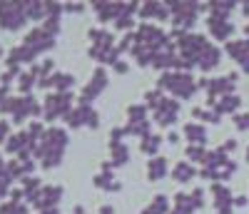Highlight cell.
Returning <instances> with one entry per match:
<instances>
[{"label":"cell","mask_w":249,"mask_h":214,"mask_svg":"<svg viewBox=\"0 0 249 214\" xmlns=\"http://www.w3.org/2000/svg\"><path fill=\"white\" fill-rule=\"evenodd\" d=\"M157 88L160 90H172L177 97L187 100V97H192L197 92V80H192V75H187V72H164L157 82Z\"/></svg>","instance_id":"obj_1"},{"label":"cell","mask_w":249,"mask_h":214,"mask_svg":"<svg viewBox=\"0 0 249 214\" xmlns=\"http://www.w3.org/2000/svg\"><path fill=\"white\" fill-rule=\"evenodd\" d=\"M28 20L25 3H0V28L18 30Z\"/></svg>","instance_id":"obj_2"},{"label":"cell","mask_w":249,"mask_h":214,"mask_svg":"<svg viewBox=\"0 0 249 214\" xmlns=\"http://www.w3.org/2000/svg\"><path fill=\"white\" fill-rule=\"evenodd\" d=\"M70 100L72 95L70 92H57V95H50L45 102H43V115L45 120H57V117H68L72 110H70Z\"/></svg>","instance_id":"obj_3"},{"label":"cell","mask_w":249,"mask_h":214,"mask_svg":"<svg viewBox=\"0 0 249 214\" xmlns=\"http://www.w3.org/2000/svg\"><path fill=\"white\" fill-rule=\"evenodd\" d=\"M23 45H28L35 55H40L43 50H50V48L55 45V37H53L45 28H35V30H30V33H28V37H25Z\"/></svg>","instance_id":"obj_4"},{"label":"cell","mask_w":249,"mask_h":214,"mask_svg":"<svg viewBox=\"0 0 249 214\" xmlns=\"http://www.w3.org/2000/svg\"><path fill=\"white\" fill-rule=\"evenodd\" d=\"M68 122H70V127H80V125H88V127H97V120H100V115L92 110L90 105H80L77 110H72L68 117H65Z\"/></svg>","instance_id":"obj_5"},{"label":"cell","mask_w":249,"mask_h":214,"mask_svg":"<svg viewBox=\"0 0 249 214\" xmlns=\"http://www.w3.org/2000/svg\"><path fill=\"white\" fill-rule=\"evenodd\" d=\"M105 85H107V75H105V70H102V68H97L95 75H92V82L80 92V105H90L92 97H97L102 90H105Z\"/></svg>","instance_id":"obj_6"},{"label":"cell","mask_w":249,"mask_h":214,"mask_svg":"<svg viewBox=\"0 0 249 214\" xmlns=\"http://www.w3.org/2000/svg\"><path fill=\"white\" fill-rule=\"evenodd\" d=\"M177 112H179V102H177V100H162V102L155 107V117H157V122H160L162 127L175 125Z\"/></svg>","instance_id":"obj_7"},{"label":"cell","mask_w":249,"mask_h":214,"mask_svg":"<svg viewBox=\"0 0 249 214\" xmlns=\"http://www.w3.org/2000/svg\"><path fill=\"white\" fill-rule=\"evenodd\" d=\"M207 25H210V30H212V35H214L217 40H227V37L234 33V25H232L227 18H222V15H210Z\"/></svg>","instance_id":"obj_8"},{"label":"cell","mask_w":249,"mask_h":214,"mask_svg":"<svg viewBox=\"0 0 249 214\" xmlns=\"http://www.w3.org/2000/svg\"><path fill=\"white\" fill-rule=\"evenodd\" d=\"M219 57H222L219 48H214V45H207V48H204V53L199 55V62H197V65H199L202 70H212V68H217Z\"/></svg>","instance_id":"obj_9"},{"label":"cell","mask_w":249,"mask_h":214,"mask_svg":"<svg viewBox=\"0 0 249 214\" xmlns=\"http://www.w3.org/2000/svg\"><path fill=\"white\" fill-rule=\"evenodd\" d=\"M164 175H167V160H164V157H155V160L147 162V177L152 182L162 179Z\"/></svg>","instance_id":"obj_10"},{"label":"cell","mask_w":249,"mask_h":214,"mask_svg":"<svg viewBox=\"0 0 249 214\" xmlns=\"http://www.w3.org/2000/svg\"><path fill=\"white\" fill-rule=\"evenodd\" d=\"M184 137L190 140L192 144H204V140H207V132H204V127H202V125H195V122H190V125H184Z\"/></svg>","instance_id":"obj_11"},{"label":"cell","mask_w":249,"mask_h":214,"mask_svg":"<svg viewBox=\"0 0 249 214\" xmlns=\"http://www.w3.org/2000/svg\"><path fill=\"white\" fill-rule=\"evenodd\" d=\"M50 80V88H53V85H55V88L60 90V92H68L70 88H72V85H75V77L72 75H68V72H55L53 77H48Z\"/></svg>","instance_id":"obj_12"},{"label":"cell","mask_w":249,"mask_h":214,"mask_svg":"<svg viewBox=\"0 0 249 214\" xmlns=\"http://www.w3.org/2000/svg\"><path fill=\"white\" fill-rule=\"evenodd\" d=\"M239 102H242V100H239L237 95H224V97H222L219 102H214L212 107H214V110L222 115V112H234L237 107H239Z\"/></svg>","instance_id":"obj_13"},{"label":"cell","mask_w":249,"mask_h":214,"mask_svg":"<svg viewBox=\"0 0 249 214\" xmlns=\"http://www.w3.org/2000/svg\"><path fill=\"white\" fill-rule=\"evenodd\" d=\"M110 149H112V164L130 162V149L124 147L122 142H110Z\"/></svg>","instance_id":"obj_14"},{"label":"cell","mask_w":249,"mask_h":214,"mask_svg":"<svg viewBox=\"0 0 249 214\" xmlns=\"http://www.w3.org/2000/svg\"><path fill=\"white\" fill-rule=\"evenodd\" d=\"M195 175H197V172H195V167H192L190 162H179V164L175 167V172H172V177H175L177 182H190Z\"/></svg>","instance_id":"obj_15"},{"label":"cell","mask_w":249,"mask_h":214,"mask_svg":"<svg viewBox=\"0 0 249 214\" xmlns=\"http://www.w3.org/2000/svg\"><path fill=\"white\" fill-rule=\"evenodd\" d=\"M167 212H170V202H167V197H162V195H157L147 209H142V214H167Z\"/></svg>","instance_id":"obj_16"},{"label":"cell","mask_w":249,"mask_h":214,"mask_svg":"<svg viewBox=\"0 0 249 214\" xmlns=\"http://www.w3.org/2000/svg\"><path fill=\"white\" fill-rule=\"evenodd\" d=\"M160 144H162V137H157V135H150V137H144L142 142H140V149L144 155H155L157 149H160Z\"/></svg>","instance_id":"obj_17"},{"label":"cell","mask_w":249,"mask_h":214,"mask_svg":"<svg viewBox=\"0 0 249 214\" xmlns=\"http://www.w3.org/2000/svg\"><path fill=\"white\" fill-rule=\"evenodd\" d=\"M33 85H37V77H35L33 72H20V75H18V88H20V92H28Z\"/></svg>","instance_id":"obj_18"},{"label":"cell","mask_w":249,"mask_h":214,"mask_svg":"<svg viewBox=\"0 0 249 214\" xmlns=\"http://www.w3.org/2000/svg\"><path fill=\"white\" fill-rule=\"evenodd\" d=\"M127 115H130V122H142L144 115H147V107H144V105H130Z\"/></svg>","instance_id":"obj_19"},{"label":"cell","mask_w":249,"mask_h":214,"mask_svg":"<svg viewBox=\"0 0 249 214\" xmlns=\"http://www.w3.org/2000/svg\"><path fill=\"white\" fill-rule=\"evenodd\" d=\"M187 157L195 160V162H204L207 160V152L202 149V144H190V147H187Z\"/></svg>","instance_id":"obj_20"},{"label":"cell","mask_w":249,"mask_h":214,"mask_svg":"<svg viewBox=\"0 0 249 214\" xmlns=\"http://www.w3.org/2000/svg\"><path fill=\"white\" fill-rule=\"evenodd\" d=\"M132 25H135V23H132L130 15H122L120 20H115V28H117V30H130Z\"/></svg>","instance_id":"obj_21"},{"label":"cell","mask_w":249,"mask_h":214,"mask_svg":"<svg viewBox=\"0 0 249 214\" xmlns=\"http://www.w3.org/2000/svg\"><path fill=\"white\" fill-rule=\"evenodd\" d=\"M237 130H249V115H234Z\"/></svg>","instance_id":"obj_22"},{"label":"cell","mask_w":249,"mask_h":214,"mask_svg":"<svg viewBox=\"0 0 249 214\" xmlns=\"http://www.w3.org/2000/svg\"><path fill=\"white\" fill-rule=\"evenodd\" d=\"M5 135H8V122H0V142L5 140Z\"/></svg>","instance_id":"obj_23"},{"label":"cell","mask_w":249,"mask_h":214,"mask_svg":"<svg viewBox=\"0 0 249 214\" xmlns=\"http://www.w3.org/2000/svg\"><path fill=\"white\" fill-rule=\"evenodd\" d=\"M5 95H8V88H5V85H0V105H3V102L8 100Z\"/></svg>","instance_id":"obj_24"},{"label":"cell","mask_w":249,"mask_h":214,"mask_svg":"<svg viewBox=\"0 0 249 214\" xmlns=\"http://www.w3.org/2000/svg\"><path fill=\"white\" fill-rule=\"evenodd\" d=\"M115 70H117V72H127V65H124V62H117Z\"/></svg>","instance_id":"obj_25"},{"label":"cell","mask_w":249,"mask_h":214,"mask_svg":"<svg viewBox=\"0 0 249 214\" xmlns=\"http://www.w3.org/2000/svg\"><path fill=\"white\" fill-rule=\"evenodd\" d=\"M234 204H237V207H244V204H247V197H237Z\"/></svg>","instance_id":"obj_26"},{"label":"cell","mask_w":249,"mask_h":214,"mask_svg":"<svg viewBox=\"0 0 249 214\" xmlns=\"http://www.w3.org/2000/svg\"><path fill=\"white\" fill-rule=\"evenodd\" d=\"M100 214H112V207H102V209H100Z\"/></svg>","instance_id":"obj_27"},{"label":"cell","mask_w":249,"mask_h":214,"mask_svg":"<svg viewBox=\"0 0 249 214\" xmlns=\"http://www.w3.org/2000/svg\"><path fill=\"white\" fill-rule=\"evenodd\" d=\"M40 214H60V212H57V209H43Z\"/></svg>","instance_id":"obj_28"},{"label":"cell","mask_w":249,"mask_h":214,"mask_svg":"<svg viewBox=\"0 0 249 214\" xmlns=\"http://www.w3.org/2000/svg\"><path fill=\"white\" fill-rule=\"evenodd\" d=\"M247 162H249V147H247Z\"/></svg>","instance_id":"obj_29"},{"label":"cell","mask_w":249,"mask_h":214,"mask_svg":"<svg viewBox=\"0 0 249 214\" xmlns=\"http://www.w3.org/2000/svg\"><path fill=\"white\" fill-rule=\"evenodd\" d=\"M0 55H3V48H0Z\"/></svg>","instance_id":"obj_30"}]
</instances>
